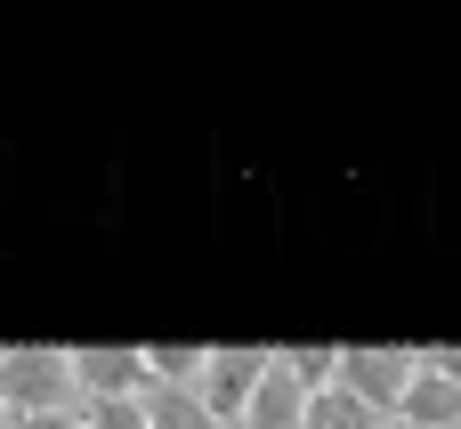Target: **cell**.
I'll return each mask as SVG.
<instances>
[{
  "instance_id": "obj_1",
  "label": "cell",
  "mask_w": 461,
  "mask_h": 429,
  "mask_svg": "<svg viewBox=\"0 0 461 429\" xmlns=\"http://www.w3.org/2000/svg\"><path fill=\"white\" fill-rule=\"evenodd\" d=\"M0 406L16 422H32V414H81L73 357L65 349H0Z\"/></svg>"
},
{
  "instance_id": "obj_2",
  "label": "cell",
  "mask_w": 461,
  "mask_h": 429,
  "mask_svg": "<svg viewBox=\"0 0 461 429\" xmlns=\"http://www.w3.org/2000/svg\"><path fill=\"white\" fill-rule=\"evenodd\" d=\"M413 373H421V357H413V349H340V373H332V381H340L365 414L397 422V406H405Z\"/></svg>"
},
{
  "instance_id": "obj_3",
  "label": "cell",
  "mask_w": 461,
  "mask_h": 429,
  "mask_svg": "<svg viewBox=\"0 0 461 429\" xmlns=\"http://www.w3.org/2000/svg\"><path fill=\"white\" fill-rule=\"evenodd\" d=\"M267 365H276V349H211V357H203V381H194L203 414L219 429H235L243 406H251V389L267 381Z\"/></svg>"
},
{
  "instance_id": "obj_4",
  "label": "cell",
  "mask_w": 461,
  "mask_h": 429,
  "mask_svg": "<svg viewBox=\"0 0 461 429\" xmlns=\"http://www.w3.org/2000/svg\"><path fill=\"white\" fill-rule=\"evenodd\" d=\"M73 389H81V406L146 397V349H73Z\"/></svg>"
},
{
  "instance_id": "obj_5",
  "label": "cell",
  "mask_w": 461,
  "mask_h": 429,
  "mask_svg": "<svg viewBox=\"0 0 461 429\" xmlns=\"http://www.w3.org/2000/svg\"><path fill=\"white\" fill-rule=\"evenodd\" d=\"M300 414H308V389L284 373V357L267 365V381L251 389V406H243V422L235 429H300Z\"/></svg>"
},
{
  "instance_id": "obj_6",
  "label": "cell",
  "mask_w": 461,
  "mask_h": 429,
  "mask_svg": "<svg viewBox=\"0 0 461 429\" xmlns=\"http://www.w3.org/2000/svg\"><path fill=\"white\" fill-rule=\"evenodd\" d=\"M397 429H461V389L421 365L413 389H405V406H397Z\"/></svg>"
},
{
  "instance_id": "obj_7",
  "label": "cell",
  "mask_w": 461,
  "mask_h": 429,
  "mask_svg": "<svg viewBox=\"0 0 461 429\" xmlns=\"http://www.w3.org/2000/svg\"><path fill=\"white\" fill-rule=\"evenodd\" d=\"M138 406H146V429H219L211 414H203V397H194V389H154V381H146V397H138Z\"/></svg>"
},
{
  "instance_id": "obj_8",
  "label": "cell",
  "mask_w": 461,
  "mask_h": 429,
  "mask_svg": "<svg viewBox=\"0 0 461 429\" xmlns=\"http://www.w3.org/2000/svg\"><path fill=\"white\" fill-rule=\"evenodd\" d=\"M300 429H381V414H365V406H357V397L332 381V389H316V397H308Z\"/></svg>"
},
{
  "instance_id": "obj_9",
  "label": "cell",
  "mask_w": 461,
  "mask_h": 429,
  "mask_svg": "<svg viewBox=\"0 0 461 429\" xmlns=\"http://www.w3.org/2000/svg\"><path fill=\"white\" fill-rule=\"evenodd\" d=\"M284 357V373L316 397V389H332V373H340V349H276Z\"/></svg>"
},
{
  "instance_id": "obj_10",
  "label": "cell",
  "mask_w": 461,
  "mask_h": 429,
  "mask_svg": "<svg viewBox=\"0 0 461 429\" xmlns=\"http://www.w3.org/2000/svg\"><path fill=\"white\" fill-rule=\"evenodd\" d=\"M81 429H146V406L138 397H97V406H81Z\"/></svg>"
},
{
  "instance_id": "obj_11",
  "label": "cell",
  "mask_w": 461,
  "mask_h": 429,
  "mask_svg": "<svg viewBox=\"0 0 461 429\" xmlns=\"http://www.w3.org/2000/svg\"><path fill=\"white\" fill-rule=\"evenodd\" d=\"M421 365H429V373H446V381H454V389H461V349H454V341H446V349H429Z\"/></svg>"
},
{
  "instance_id": "obj_12",
  "label": "cell",
  "mask_w": 461,
  "mask_h": 429,
  "mask_svg": "<svg viewBox=\"0 0 461 429\" xmlns=\"http://www.w3.org/2000/svg\"><path fill=\"white\" fill-rule=\"evenodd\" d=\"M16 429H81V414H32V422H16Z\"/></svg>"
},
{
  "instance_id": "obj_13",
  "label": "cell",
  "mask_w": 461,
  "mask_h": 429,
  "mask_svg": "<svg viewBox=\"0 0 461 429\" xmlns=\"http://www.w3.org/2000/svg\"><path fill=\"white\" fill-rule=\"evenodd\" d=\"M0 429H16V414H8V406H0Z\"/></svg>"
}]
</instances>
